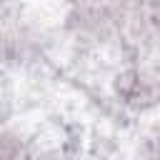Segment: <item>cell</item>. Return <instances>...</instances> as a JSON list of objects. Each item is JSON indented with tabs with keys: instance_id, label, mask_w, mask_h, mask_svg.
I'll list each match as a JSON object with an SVG mask.
<instances>
[{
	"instance_id": "6da1fadb",
	"label": "cell",
	"mask_w": 160,
	"mask_h": 160,
	"mask_svg": "<svg viewBox=\"0 0 160 160\" xmlns=\"http://www.w3.org/2000/svg\"><path fill=\"white\" fill-rule=\"evenodd\" d=\"M118 90L125 95L128 102H155V98L160 95V82L158 78H148L142 72H128L122 78H118Z\"/></svg>"
},
{
	"instance_id": "7a4b0ae2",
	"label": "cell",
	"mask_w": 160,
	"mask_h": 160,
	"mask_svg": "<svg viewBox=\"0 0 160 160\" xmlns=\"http://www.w3.org/2000/svg\"><path fill=\"white\" fill-rule=\"evenodd\" d=\"M152 160H160V135H158L155 142H152Z\"/></svg>"
}]
</instances>
